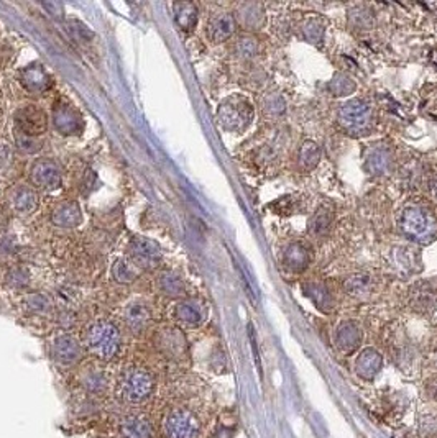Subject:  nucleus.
Returning <instances> with one entry per match:
<instances>
[{
    "instance_id": "f257e3e1",
    "label": "nucleus",
    "mask_w": 437,
    "mask_h": 438,
    "mask_svg": "<svg viewBox=\"0 0 437 438\" xmlns=\"http://www.w3.org/2000/svg\"><path fill=\"white\" fill-rule=\"evenodd\" d=\"M403 235L416 243H431L437 237V215L433 208L421 203L404 207L398 218Z\"/></svg>"
},
{
    "instance_id": "f03ea898",
    "label": "nucleus",
    "mask_w": 437,
    "mask_h": 438,
    "mask_svg": "<svg viewBox=\"0 0 437 438\" xmlns=\"http://www.w3.org/2000/svg\"><path fill=\"white\" fill-rule=\"evenodd\" d=\"M84 345L95 358L110 361L120 353L122 333L119 327L107 319L95 320L84 333Z\"/></svg>"
},
{
    "instance_id": "7ed1b4c3",
    "label": "nucleus",
    "mask_w": 437,
    "mask_h": 438,
    "mask_svg": "<svg viewBox=\"0 0 437 438\" xmlns=\"http://www.w3.org/2000/svg\"><path fill=\"white\" fill-rule=\"evenodd\" d=\"M255 109L245 95L235 94L223 99L217 109V122L222 130L240 134L252 125Z\"/></svg>"
},
{
    "instance_id": "20e7f679",
    "label": "nucleus",
    "mask_w": 437,
    "mask_h": 438,
    "mask_svg": "<svg viewBox=\"0 0 437 438\" xmlns=\"http://www.w3.org/2000/svg\"><path fill=\"white\" fill-rule=\"evenodd\" d=\"M155 376L146 368L132 366L119 378V394L129 404H144L155 392Z\"/></svg>"
},
{
    "instance_id": "39448f33",
    "label": "nucleus",
    "mask_w": 437,
    "mask_h": 438,
    "mask_svg": "<svg viewBox=\"0 0 437 438\" xmlns=\"http://www.w3.org/2000/svg\"><path fill=\"white\" fill-rule=\"evenodd\" d=\"M337 122L345 134L367 136L373 129V110L362 99L347 100L339 107Z\"/></svg>"
},
{
    "instance_id": "423d86ee",
    "label": "nucleus",
    "mask_w": 437,
    "mask_h": 438,
    "mask_svg": "<svg viewBox=\"0 0 437 438\" xmlns=\"http://www.w3.org/2000/svg\"><path fill=\"white\" fill-rule=\"evenodd\" d=\"M129 261L141 269H156L161 264V249L150 238L134 237L129 243Z\"/></svg>"
},
{
    "instance_id": "0eeeda50",
    "label": "nucleus",
    "mask_w": 437,
    "mask_h": 438,
    "mask_svg": "<svg viewBox=\"0 0 437 438\" xmlns=\"http://www.w3.org/2000/svg\"><path fill=\"white\" fill-rule=\"evenodd\" d=\"M166 438H197L201 424L197 417L187 409H175L165 419Z\"/></svg>"
},
{
    "instance_id": "6e6552de",
    "label": "nucleus",
    "mask_w": 437,
    "mask_h": 438,
    "mask_svg": "<svg viewBox=\"0 0 437 438\" xmlns=\"http://www.w3.org/2000/svg\"><path fill=\"white\" fill-rule=\"evenodd\" d=\"M15 125L25 136H38L47 131L48 117L38 105L27 104L15 112Z\"/></svg>"
},
{
    "instance_id": "1a4fd4ad",
    "label": "nucleus",
    "mask_w": 437,
    "mask_h": 438,
    "mask_svg": "<svg viewBox=\"0 0 437 438\" xmlns=\"http://www.w3.org/2000/svg\"><path fill=\"white\" fill-rule=\"evenodd\" d=\"M409 307L419 314H433L437 309V283L418 281L408 291Z\"/></svg>"
},
{
    "instance_id": "9d476101",
    "label": "nucleus",
    "mask_w": 437,
    "mask_h": 438,
    "mask_svg": "<svg viewBox=\"0 0 437 438\" xmlns=\"http://www.w3.org/2000/svg\"><path fill=\"white\" fill-rule=\"evenodd\" d=\"M30 179L38 189L56 191L61 187V171L54 161L42 158L33 162L30 170Z\"/></svg>"
},
{
    "instance_id": "9b49d317",
    "label": "nucleus",
    "mask_w": 437,
    "mask_h": 438,
    "mask_svg": "<svg viewBox=\"0 0 437 438\" xmlns=\"http://www.w3.org/2000/svg\"><path fill=\"white\" fill-rule=\"evenodd\" d=\"M313 258H314V253H313L311 244L303 240H296V242L289 243L288 247L283 249L281 263L288 271L303 273L311 266Z\"/></svg>"
},
{
    "instance_id": "f8f14e48",
    "label": "nucleus",
    "mask_w": 437,
    "mask_h": 438,
    "mask_svg": "<svg viewBox=\"0 0 437 438\" xmlns=\"http://www.w3.org/2000/svg\"><path fill=\"white\" fill-rule=\"evenodd\" d=\"M395 155L390 145L377 143L368 148L365 155V170L372 176H385L393 170Z\"/></svg>"
},
{
    "instance_id": "ddd939ff",
    "label": "nucleus",
    "mask_w": 437,
    "mask_h": 438,
    "mask_svg": "<svg viewBox=\"0 0 437 438\" xmlns=\"http://www.w3.org/2000/svg\"><path fill=\"white\" fill-rule=\"evenodd\" d=\"M53 125L61 135H76L83 130V117L71 104L58 102L53 110Z\"/></svg>"
},
{
    "instance_id": "4468645a",
    "label": "nucleus",
    "mask_w": 437,
    "mask_h": 438,
    "mask_svg": "<svg viewBox=\"0 0 437 438\" xmlns=\"http://www.w3.org/2000/svg\"><path fill=\"white\" fill-rule=\"evenodd\" d=\"M52 356L61 366H73L81 360V345L73 335L63 333L54 337L52 343Z\"/></svg>"
},
{
    "instance_id": "2eb2a0df",
    "label": "nucleus",
    "mask_w": 437,
    "mask_h": 438,
    "mask_svg": "<svg viewBox=\"0 0 437 438\" xmlns=\"http://www.w3.org/2000/svg\"><path fill=\"white\" fill-rule=\"evenodd\" d=\"M125 327L132 333H144L151 324V310L145 302H130L122 312Z\"/></svg>"
},
{
    "instance_id": "dca6fc26",
    "label": "nucleus",
    "mask_w": 437,
    "mask_h": 438,
    "mask_svg": "<svg viewBox=\"0 0 437 438\" xmlns=\"http://www.w3.org/2000/svg\"><path fill=\"white\" fill-rule=\"evenodd\" d=\"M237 20L232 13H217L207 22V38L212 43H223L235 33Z\"/></svg>"
},
{
    "instance_id": "f3484780",
    "label": "nucleus",
    "mask_w": 437,
    "mask_h": 438,
    "mask_svg": "<svg viewBox=\"0 0 437 438\" xmlns=\"http://www.w3.org/2000/svg\"><path fill=\"white\" fill-rule=\"evenodd\" d=\"M173 315L181 325L186 327H197L204 322L206 309L199 300H181L173 309Z\"/></svg>"
},
{
    "instance_id": "a211bd4d",
    "label": "nucleus",
    "mask_w": 437,
    "mask_h": 438,
    "mask_svg": "<svg viewBox=\"0 0 437 438\" xmlns=\"http://www.w3.org/2000/svg\"><path fill=\"white\" fill-rule=\"evenodd\" d=\"M20 83H22L28 93L43 94L52 85V78H49L42 64H32L20 73Z\"/></svg>"
},
{
    "instance_id": "6ab92c4d",
    "label": "nucleus",
    "mask_w": 437,
    "mask_h": 438,
    "mask_svg": "<svg viewBox=\"0 0 437 438\" xmlns=\"http://www.w3.org/2000/svg\"><path fill=\"white\" fill-rule=\"evenodd\" d=\"M52 222L53 225L59 228L79 227L81 222H83V212H81L79 203L74 201H64L58 203V206L53 208Z\"/></svg>"
},
{
    "instance_id": "aec40b11",
    "label": "nucleus",
    "mask_w": 437,
    "mask_h": 438,
    "mask_svg": "<svg viewBox=\"0 0 437 438\" xmlns=\"http://www.w3.org/2000/svg\"><path fill=\"white\" fill-rule=\"evenodd\" d=\"M303 294L311 300V302L316 305V307L321 310V312H332V309L335 307V297L334 294L330 292V289L326 284L317 283V281H308L303 284Z\"/></svg>"
},
{
    "instance_id": "412c9836",
    "label": "nucleus",
    "mask_w": 437,
    "mask_h": 438,
    "mask_svg": "<svg viewBox=\"0 0 437 438\" xmlns=\"http://www.w3.org/2000/svg\"><path fill=\"white\" fill-rule=\"evenodd\" d=\"M120 438H153L151 422L144 415H127L119 424Z\"/></svg>"
},
{
    "instance_id": "4be33fe9",
    "label": "nucleus",
    "mask_w": 437,
    "mask_h": 438,
    "mask_svg": "<svg viewBox=\"0 0 437 438\" xmlns=\"http://www.w3.org/2000/svg\"><path fill=\"white\" fill-rule=\"evenodd\" d=\"M362 341V330L354 320H345L335 332V345L342 353H352Z\"/></svg>"
},
{
    "instance_id": "5701e85b",
    "label": "nucleus",
    "mask_w": 437,
    "mask_h": 438,
    "mask_svg": "<svg viewBox=\"0 0 437 438\" xmlns=\"http://www.w3.org/2000/svg\"><path fill=\"white\" fill-rule=\"evenodd\" d=\"M391 264L400 273H418L421 271V254L411 247H396L391 251Z\"/></svg>"
},
{
    "instance_id": "b1692460",
    "label": "nucleus",
    "mask_w": 437,
    "mask_h": 438,
    "mask_svg": "<svg viewBox=\"0 0 437 438\" xmlns=\"http://www.w3.org/2000/svg\"><path fill=\"white\" fill-rule=\"evenodd\" d=\"M237 23H240L242 28L253 32V30H260L265 25L267 15L265 8L262 4H242L237 8Z\"/></svg>"
},
{
    "instance_id": "393cba45",
    "label": "nucleus",
    "mask_w": 437,
    "mask_h": 438,
    "mask_svg": "<svg viewBox=\"0 0 437 438\" xmlns=\"http://www.w3.org/2000/svg\"><path fill=\"white\" fill-rule=\"evenodd\" d=\"M383 366V358L375 348H365L360 351L357 361H355V371L360 378L373 379L380 373Z\"/></svg>"
},
{
    "instance_id": "a878e982",
    "label": "nucleus",
    "mask_w": 437,
    "mask_h": 438,
    "mask_svg": "<svg viewBox=\"0 0 437 438\" xmlns=\"http://www.w3.org/2000/svg\"><path fill=\"white\" fill-rule=\"evenodd\" d=\"M158 346L165 355L171 356V358H180L186 351V338L177 328H163L158 333Z\"/></svg>"
},
{
    "instance_id": "bb28decb",
    "label": "nucleus",
    "mask_w": 437,
    "mask_h": 438,
    "mask_svg": "<svg viewBox=\"0 0 437 438\" xmlns=\"http://www.w3.org/2000/svg\"><path fill=\"white\" fill-rule=\"evenodd\" d=\"M10 202H12L15 212L28 215L38 207V194L33 187L17 186L10 194Z\"/></svg>"
},
{
    "instance_id": "cd10ccee",
    "label": "nucleus",
    "mask_w": 437,
    "mask_h": 438,
    "mask_svg": "<svg viewBox=\"0 0 437 438\" xmlns=\"http://www.w3.org/2000/svg\"><path fill=\"white\" fill-rule=\"evenodd\" d=\"M322 158V150L316 141L313 140H306L304 143L299 146L298 151V166L299 170L304 172H311L316 170L321 162Z\"/></svg>"
},
{
    "instance_id": "c85d7f7f",
    "label": "nucleus",
    "mask_w": 437,
    "mask_h": 438,
    "mask_svg": "<svg viewBox=\"0 0 437 438\" xmlns=\"http://www.w3.org/2000/svg\"><path fill=\"white\" fill-rule=\"evenodd\" d=\"M344 291L352 295V297H363L372 292L373 278L367 273H355L344 279L342 284Z\"/></svg>"
},
{
    "instance_id": "c756f323",
    "label": "nucleus",
    "mask_w": 437,
    "mask_h": 438,
    "mask_svg": "<svg viewBox=\"0 0 437 438\" xmlns=\"http://www.w3.org/2000/svg\"><path fill=\"white\" fill-rule=\"evenodd\" d=\"M173 15L182 32H192L197 25V7L191 2L173 4Z\"/></svg>"
},
{
    "instance_id": "7c9ffc66",
    "label": "nucleus",
    "mask_w": 437,
    "mask_h": 438,
    "mask_svg": "<svg viewBox=\"0 0 437 438\" xmlns=\"http://www.w3.org/2000/svg\"><path fill=\"white\" fill-rule=\"evenodd\" d=\"M326 89L332 97H349L357 90V84L354 79H350L349 74L337 71L327 83Z\"/></svg>"
},
{
    "instance_id": "2f4dec72",
    "label": "nucleus",
    "mask_w": 437,
    "mask_h": 438,
    "mask_svg": "<svg viewBox=\"0 0 437 438\" xmlns=\"http://www.w3.org/2000/svg\"><path fill=\"white\" fill-rule=\"evenodd\" d=\"M156 286L166 297H181V295H185V283L175 273H161L158 279H156Z\"/></svg>"
},
{
    "instance_id": "473e14b6",
    "label": "nucleus",
    "mask_w": 437,
    "mask_h": 438,
    "mask_svg": "<svg viewBox=\"0 0 437 438\" xmlns=\"http://www.w3.org/2000/svg\"><path fill=\"white\" fill-rule=\"evenodd\" d=\"M324 35H326V25H324L321 18L311 17L304 20L301 25V37L304 42L319 47L322 43Z\"/></svg>"
},
{
    "instance_id": "72a5a7b5",
    "label": "nucleus",
    "mask_w": 437,
    "mask_h": 438,
    "mask_svg": "<svg viewBox=\"0 0 437 438\" xmlns=\"http://www.w3.org/2000/svg\"><path fill=\"white\" fill-rule=\"evenodd\" d=\"M332 220H334L332 213H330L327 208H321V211H317L311 217V220H309V225H308L309 235L314 238L326 237L330 232V227H332Z\"/></svg>"
},
{
    "instance_id": "f704fd0d",
    "label": "nucleus",
    "mask_w": 437,
    "mask_h": 438,
    "mask_svg": "<svg viewBox=\"0 0 437 438\" xmlns=\"http://www.w3.org/2000/svg\"><path fill=\"white\" fill-rule=\"evenodd\" d=\"M81 384H83V388L88 392L99 394V392H103L105 386H107V378H105L103 369L88 368L81 374Z\"/></svg>"
},
{
    "instance_id": "c9c22d12",
    "label": "nucleus",
    "mask_w": 437,
    "mask_h": 438,
    "mask_svg": "<svg viewBox=\"0 0 437 438\" xmlns=\"http://www.w3.org/2000/svg\"><path fill=\"white\" fill-rule=\"evenodd\" d=\"M349 25L355 30H370L373 27V12L363 5L349 10Z\"/></svg>"
},
{
    "instance_id": "e433bc0d",
    "label": "nucleus",
    "mask_w": 437,
    "mask_h": 438,
    "mask_svg": "<svg viewBox=\"0 0 437 438\" xmlns=\"http://www.w3.org/2000/svg\"><path fill=\"white\" fill-rule=\"evenodd\" d=\"M112 276L120 284L134 283L136 279L135 266L129 259H117V261L112 264Z\"/></svg>"
},
{
    "instance_id": "4c0bfd02",
    "label": "nucleus",
    "mask_w": 437,
    "mask_h": 438,
    "mask_svg": "<svg viewBox=\"0 0 437 438\" xmlns=\"http://www.w3.org/2000/svg\"><path fill=\"white\" fill-rule=\"evenodd\" d=\"M286 114V102H284L283 95L270 94L263 100V115L268 117L270 120H276L279 117Z\"/></svg>"
},
{
    "instance_id": "58836bf2",
    "label": "nucleus",
    "mask_w": 437,
    "mask_h": 438,
    "mask_svg": "<svg viewBox=\"0 0 437 438\" xmlns=\"http://www.w3.org/2000/svg\"><path fill=\"white\" fill-rule=\"evenodd\" d=\"M258 51H260V43H258V40L255 37H248V35H245V37H240L237 40L235 53L238 58L250 59L253 56L258 54Z\"/></svg>"
},
{
    "instance_id": "ea45409f",
    "label": "nucleus",
    "mask_w": 437,
    "mask_h": 438,
    "mask_svg": "<svg viewBox=\"0 0 437 438\" xmlns=\"http://www.w3.org/2000/svg\"><path fill=\"white\" fill-rule=\"evenodd\" d=\"M25 302H27V307L32 310L33 314H42V312H45V310L48 309V305H49V302H48V299L45 297V295H42V294H33V295H30V297H27L25 299Z\"/></svg>"
},
{
    "instance_id": "a19ab883",
    "label": "nucleus",
    "mask_w": 437,
    "mask_h": 438,
    "mask_svg": "<svg viewBox=\"0 0 437 438\" xmlns=\"http://www.w3.org/2000/svg\"><path fill=\"white\" fill-rule=\"evenodd\" d=\"M68 28L76 38L81 40V42H89V40L93 38V33L89 32V28H86V25L78 22V20H69Z\"/></svg>"
},
{
    "instance_id": "79ce46f5",
    "label": "nucleus",
    "mask_w": 437,
    "mask_h": 438,
    "mask_svg": "<svg viewBox=\"0 0 437 438\" xmlns=\"http://www.w3.org/2000/svg\"><path fill=\"white\" fill-rule=\"evenodd\" d=\"M426 389H428V394L433 397L434 401H437V378L429 379L428 386H426Z\"/></svg>"
},
{
    "instance_id": "37998d69",
    "label": "nucleus",
    "mask_w": 437,
    "mask_h": 438,
    "mask_svg": "<svg viewBox=\"0 0 437 438\" xmlns=\"http://www.w3.org/2000/svg\"><path fill=\"white\" fill-rule=\"evenodd\" d=\"M428 187H429V194L433 196V197L436 199V201H437V174L431 177Z\"/></svg>"
}]
</instances>
